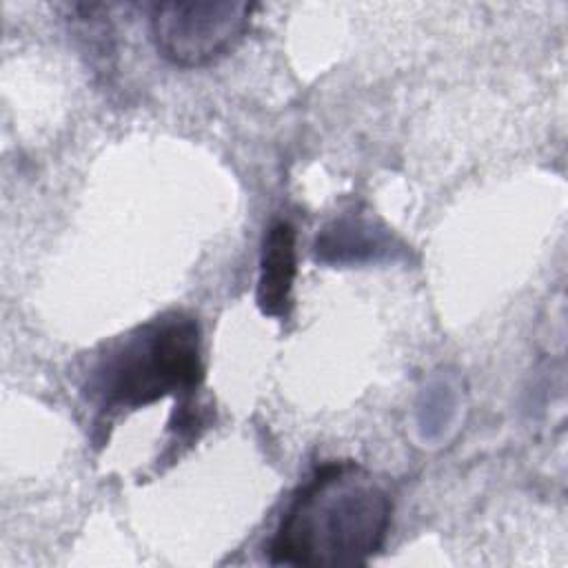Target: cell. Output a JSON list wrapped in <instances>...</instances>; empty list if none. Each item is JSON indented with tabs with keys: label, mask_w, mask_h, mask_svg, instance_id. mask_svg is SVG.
I'll return each mask as SVG.
<instances>
[{
	"label": "cell",
	"mask_w": 568,
	"mask_h": 568,
	"mask_svg": "<svg viewBox=\"0 0 568 568\" xmlns=\"http://www.w3.org/2000/svg\"><path fill=\"white\" fill-rule=\"evenodd\" d=\"M393 499L355 462H326L295 490L271 541L268 561L364 566L386 541Z\"/></svg>",
	"instance_id": "6da1fadb"
},
{
	"label": "cell",
	"mask_w": 568,
	"mask_h": 568,
	"mask_svg": "<svg viewBox=\"0 0 568 568\" xmlns=\"http://www.w3.org/2000/svg\"><path fill=\"white\" fill-rule=\"evenodd\" d=\"M202 379L200 324L175 311L149 320L109 344L93 362L84 390L106 417L144 408L166 395L178 397L175 415H184Z\"/></svg>",
	"instance_id": "7a4b0ae2"
},
{
	"label": "cell",
	"mask_w": 568,
	"mask_h": 568,
	"mask_svg": "<svg viewBox=\"0 0 568 568\" xmlns=\"http://www.w3.org/2000/svg\"><path fill=\"white\" fill-rule=\"evenodd\" d=\"M251 2H158L151 11V38L175 67H206L233 51L248 31Z\"/></svg>",
	"instance_id": "3957f363"
},
{
	"label": "cell",
	"mask_w": 568,
	"mask_h": 568,
	"mask_svg": "<svg viewBox=\"0 0 568 568\" xmlns=\"http://www.w3.org/2000/svg\"><path fill=\"white\" fill-rule=\"evenodd\" d=\"M297 233L286 220L268 226L262 242L255 302L262 315L286 320L293 308V284L297 275Z\"/></svg>",
	"instance_id": "277c9868"
}]
</instances>
